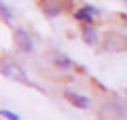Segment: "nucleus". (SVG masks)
<instances>
[{
    "instance_id": "f257e3e1",
    "label": "nucleus",
    "mask_w": 127,
    "mask_h": 120,
    "mask_svg": "<svg viewBox=\"0 0 127 120\" xmlns=\"http://www.w3.org/2000/svg\"><path fill=\"white\" fill-rule=\"evenodd\" d=\"M13 42H15V46H17L21 53H32V51H34V42H32L30 34L23 32V30H15L13 32Z\"/></svg>"
},
{
    "instance_id": "f03ea898",
    "label": "nucleus",
    "mask_w": 127,
    "mask_h": 120,
    "mask_svg": "<svg viewBox=\"0 0 127 120\" xmlns=\"http://www.w3.org/2000/svg\"><path fill=\"white\" fill-rule=\"evenodd\" d=\"M93 15H97V9L91 4H85L83 9H78L76 13H74V17H76V21H83V23H91L93 21Z\"/></svg>"
},
{
    "instance_id": "7ed1b4c3",
    "label": "nucleus",
    "mask_w": 127,
    "mask_h": 120,
    "mask_svg": "<svg viewBox=\"0 0 127 120\" xmlns=\"http://www.w3.org/2000/svg\"><path fill=\"white\" fill-rule=\"evenodd\" d=\"M66 99H68L72 105H76V107H81V110H87V107H91V101L85 97V95H78V93H72V91H66Z\"/></svg>"
},
{
    "instance_id": "20e7f679",
    "label": "nucleus",
    "mask_w": 127,
    "mask_h": 120,
    "mask_svg": "<svg viewBox=\"0 0 127 120\" xmlns=\"http://www.w3.org/2000/svg\"><path fill=\"white\" fill-rule=\"evenodd\" d=\"M2 74H4V76H9V78H15V80H21V82L30 84V80H28V76L23 74V72L19 70L17 65H13V63H6V65L2 67Z\"/></svg>"
},
{
    "instance_id": "39448f33",
    "label": "nucleus",
    "mask_w": 127,
    "mask_h": 120,
    "mask_svg": "<svg viewBox=\"0 0 127 120\" xmlns=\"http://www.w3.org/2000/svg\"><path fill=\"white\" fill-rule=\"evenodd\" d=\"M83 40H85V44H89V46L97 44V30H95L93 23H85V25H83Z\"/></svg>"
},
{
    "instance_id": "423d86ee",
    "label": "nucleus",
    "mask_w": 127,
    "mask_h": 120,
    "mask_svg": "<svg viewBox=\"0 0 127 120\" xmlns=\"http://www.w3.org/2000/svg\"><path fill=\"white\" fill-rule=\"evenodd\" d=\"M53 61L57 63V65L62 67V70H72V65H74V63L70 61V59L66 57V55H64V53H59V51H57V53L53 55Z\"/></svg>"
},
{
    "instance_id": "0eeeda50",
    "label": "nucleus",
    "mask_w": 127,
    "mask_h": 120,
    "mask_svg": "<svg viewBox=\"0 0 127 120\" xmlns=\"http://www.w3.org/2000/svg\"><path fill=\"white\" fill-rule=\"evenodd\" d=\"M108 36H110V38L114 40V42H119V38H117V34H108ZM123 46H127V40H121V44H119V46H114V44H112V46H110V49H112V51H121Z\"/></svg>"
},
{
    "instance_id": "6e6552de",
    "label": "nucleus",
    "mask_w": 127,
    "mask_h": 120,
    "mask_svg": "<svg viewBox=\"0 0 127 120\" xmlns=\"http://www.w3.org/2000/svg\"><path fill=\"white\" fill-rule=\"evenodd\" d=\"M2 116H4V118H9V120H21L17 114H13V112H9V110H2Z\"/></svg>"
},
{
    "instance_id": "1a4fd4ad",
    "label": "nucleus",
    "mask_w": 127,
    "mask_h": 120,
    "mask_svg": "<svg viewBox=\"0 0 127 120\" xmlns=\"http://www.w3.org/2000/svg\"><path fill=\"white\" fill-rule=\"evenodd\" d=\"M0 9H2V19H4V21H11V11L6 9V4H2Z\"/></svg>"
},
{
    "instance_id": "9d476101",
    "label": "nucleus",
    "mask_w": 127,
    "mask_h": 120,
    "mask_svg": "<svg viewBox=\"0 0 127 120\" xmlns=\"http://www.w3.org/2000/svg\"><path fill=\"white\" fill-rule=\"evenodd\" d=\"M123 21H125V23H127V15H123Z\"/></svg>"
}]
</instances>
